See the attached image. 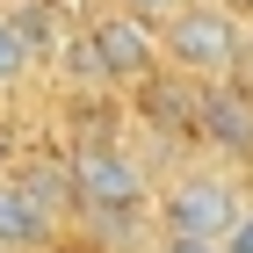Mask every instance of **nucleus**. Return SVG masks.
I'll return each instance as SVG.
<instances>
[{
	"instance_id": "39448f33",
	"label": "nucleus",
	"mask_w": 253,
	"mask_h": 253,
	"mask_svg": "<svg viewBox=\"0 0 253 253\" xmlns=\"http://www.w3.org/2000/svg\"><path fill=\"white\" fill-rule=\"evenodd\" d=\"M195 130L224 145V152H253V94L239 87H210V94L195 101Z\"/></svg>"
},
{
	"instance_id": "ddd939ff",
	"label": "nucleus",
	"mask_w": 253,
	"mask_h": 253,
	"mask_svg": "<svg viewBox=\"0 0 253 253\" xmlns=\"http://www.w3.org/2000/svg\"><path fill=\"white\" fill-rule=\"evenodd\" d=\"M217 7H253V0H217Z\"/></svg>"
},
{
	"instance_id": "6e6552de",
	"label": "nucleus",
	"mask_w": 253,
	"mask_h": 253,
	"mask_svg": "<svg viewBox=\"0 0 253 253\" xmlns=\"http://www.w3.org/2000/svg\"><path fill=\"white\" fill-rule=\"evenodd\" d=\"M37 51H43V43L29 37V29H22L15 15H0V87H15V80L29 73V65H37Z\"/></svg>"
},
{
	"instance_id": "20e7f679",
	"label": "nucleus",
	"mask_w": 253,
	"mask_h": 253,
	"mask_svg": "<svg viewBox=\"0 0 253 253\" xmlns=\"http://www.w3.org/2000/svg\"><path fill=\"white\" fill-rule=\"evenodd\" d=\"M87 73L94 80H145L159 58V37H152V22H137V15H94V29H87Z\"/></svg>"
},
{
	"instance_id": "0eeeda50",
	"label": "nucleus",
	"mask_w": 253,
	"mask_h": 253,
	"mask_svg": "<svg viewBox=\"0 0 253 253\" xmlns=\"http://www.w3.org/2000/svg\"><path fill=\"white\" fill-rule=\"evenodd\" d=\"M7 181H15L51 224H58L65 210H80V203H73V167H65V159H37V167H22V174H7Z\"/></svg>"
},
{
	"instance_id": "1a4fd4ad",
	"label": "nucleus",
	"mask_w": 253,
	"mask_h": 253,
	"mask_svg": "<svg viewBox=\"0 0 253 253\" xmlns=\"http://www.w3.org/2000/svg\"><path fill=\"white\" fill-rule=\"evenodd\" d=\"M116 7H123V15H137V22H174L188 0H116Z\"/></svg>"
},
{
	"instance_id": "f8f14e48",
	"label": "nucleus",
	"mask_w": 253,
	"mask_h": 253,
	"mask_svg": "<svg viewBox=\"0 0 253 253\" xmlns=\"http://www.w3.org/2000/svg\"><path fill=\"white\" fill-rule=\"evenodd\" d=\"M0 167H7V130H0Z\"/></svg>"
},
{
	"instance_id": "f03ea898",
	"label": "nucleus",
	"mask_w": 253,
	"mask_h": 253,
	"mask_svg": "<svg viewBox=\"0 0 253 253\" xmlns=\"http://www.w3.org/2000/svg\"><path fill=\"white\" fill-rule=\"evenodd\" d=\"M73 203L101 224H116V217H137L145 210V174H137V159L116 152V145H80L73 159Z\"/></svg>"
},
{
	"instance_id": "f257e3e1",
	"label": "nucleus",
	"mask_w": 253,
	"mask_h": 253,
	"mask_svg": "<svg viewBox=\"0 0 253 253\" xmlns=\"http://www.w3.org/2000/svg\"><path fill=\"white\" fill-rule=\"evenodd\" d=\"M159 58L188 80H224L239 65V22L217 0H188L174 22H159Z\"/></svg>"
},
{
	"instance_id": "423d86ee",
	"label": "nucleus",
	"mask_w": 253,
	"mask_h": 253,
	"mask_svg": "<svg viewBox=\"0 0 253 253\" xmlns=\"http://www.w3.org/2000/svg\"><path fill=\"white\" fill-rule=\"evenodd\" d=\"M43 239H51V217L0 174V253H29V246H43Z\"/></svg>"
},
{
	"instance_id": "9b49d317",
	"label": "nucleus",
	"mask_w": 253,
	"mask_h": 253,
	"mask_svg": "<svg viewBox=\"0 0 253 253\" xmlns=\"http://www.w3.org/2000/svg\"><path fill=\"white\" fill-rule=\"evenodd\" d=\"M159 253H224V246H203V239H167Z\"/></svg>"
},
{
	"instance_id": "7ed1b4c3",
	"label": "nucleus",
	"mask_w": 253,
	"mask_h": 253,
	"mask_svg": "<svg viewBox=\"0 0 253 253\" xmlns=\"http://www.w3.org/2000/svg\"><path fill=\"white\" fill-rule=\"evenodd\" d=\"M239 203L232 181H217V174H188L174 181V188L159 195V224H167V239H203V246H224V232L239 224Z\"/></svg>"
},
{
	"instance_id": "9d476101",
	"label": "nucleus",
	"mask_w": 253,
	"mask_h": 253,
	"mask_svg": "<svg viewBox=\"0 0 253 253\" xmlns=\"http://www.w3.org/2000/svg\"><path fill=\"white\" fill-rule=\"evenodd\" d=\"M224 253H253V210H239V224L224 232Z\"/></svg>"
}]
</instances>
